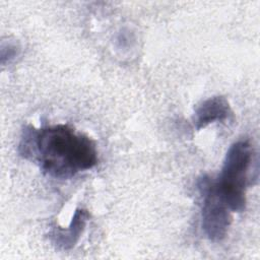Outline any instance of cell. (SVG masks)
<instances>
[{
	"label": "cell",
	"mask_w": 260,
	"mask_h": 260,
	"mask_svg": "<svg viewBox=\"0 0 260 260\" xmlns=\"http://www.w3.org/2000/svg\"><path fill=\"white\" fill-rule=\"evenodd\" d=\"M32 157L56 179H69L98 164L95 142L67 125L47 126L36 132Z\"/></svg>",
	"instance_id": "cell-1"
},
{
	"label": "cell",
	"mask_w": 260,
	"mask_h": 260,
	"mask_svg": "<svg viewBox=\"0 0 260 260\" xmlns=\"http://www.w3.org/2000/svg\"><path fill=\"white\" fill-rule=\"evenodd\" d=\"M251 162L250 142L248 140L234 142L226 151L218 181L215 182L217 193L234 212H242L246 208V190Z\"/></svg>",
	"instance_id": "cell-2"
},
{
	"label": "cell",
	"mask_w": 260,
	"mask_h": 260,
	"mask_svg": "<svg viewBox=\"0 0 260 260\" xmlns=\"http://www.w3.org/2000/svg\"><path fill=\"white\" fill-rule=\"evenodd\" d=\"M203 196L201 211L202 230L211 242H221L228 235L232 222V210L217 193L215 182L203 177L198 183Z\"/></svg>",
	"instance_id": "cell-3"
},
{
	"label": "cell",
	"mask_w": 260,
	"mask_h": 260,
	"mask_svg": "<svg viewBox=\"0 0 260 260\" xmlns=\"http://www.w3.org/2000/svg\"><path fill=\"white\" fill-rule=\"evenodd\" d=\"M231 115L232 109L228 100L221 95H215L202 102L196 109L194 126L199 131L211 123L228 120Z\"/></svg>",
	"instance_id": "cell-4"
},
{
	"label": "cell",
	"mask_w": 260,
	"mask_h": 260,
	"mask_svg": "<svg viewBox=\"0 0 260 260\" xmlns=\"http://www.w3.org/2000/svg\"><path fill=\"white\" fill-rule=\"evenodd\" d=\"M89 214L87 210L83 208H77L71 218L69 226L67 229H59L53 232L52 241L53 243L63 250L72 249L79 241L83 234Z\"/></svg>",
	"instance_id": "cell-5"
},
{
	"label": "cell",
	"mask_w": 260,
	"mask_h": 260,
	"mask_svg": "<svg viewBox=\"0 0 260 260\" xmlns=\"http://www.w3.org/2000/svg\"><path fill=\"white\" fill-rule=\"evenodd\" d=\"M18 54V48L14 44L8 43L6 46L2 45L1 48V62L4 64L6 61L10 62L12 59H14Z\"/></svg>",
	"instance_id": "cell-6"
}]
</instances>
